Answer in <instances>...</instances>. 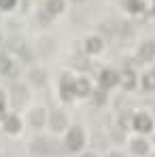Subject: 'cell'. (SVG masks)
I'll use <instances>...</instances> for the list:
<instances>
[{
	"label": "cell",
	"mask_w": 155,
	"mask_h": 157,
	"mask_svg": "<svg viewBox=\"0 0 155 157\" xmlns=\"http://www.w3.org/2000/svg\"><path fill=\"white\" fill-rule=\"evenodd\" d=\"M66 142H68V147L72 149V151H79L81 147H83V132L75 128V130H70L68 134V138H66Z\"/></svg>",
	"instance_id": "obj_1"
},
{
	"label": "cell",
	"mask_w": 155,
	"mask_h": 157,
	"mask_svg": "<svg viewBox=\"0 0 155 157\" xmlns=\"http://www.w3.org/2000/svg\"><path fill=\"white\" fill-rule=\"evenodd\" d=\"M138 57L142 62H149L155 57V43H142L140 49H138Z\"/></svg>",
	"instance_id": "obj_2"
},
{
	"label": "cell",
	"mask_w": 155,
	"mask_h": 157,
	"mask_svg": "<svg viewBox=\"0 0 155 157\" xmlns=\"http://www.w3.org/2000/svg\"><path fill=\"white\" fill-rule=\"evenodd\" d=\"M117 81H119V77H117L113 70H104L102 75H100V85H102V87H113Z\"/></svg>",
	"instance_id": "obj_3"
},
{
	"label": "cell",
	"mask_w": 155,
	"mask_h": 157,
	"mask_svg": "<svg viewBox=\"0 0 155 157\" xmlns=\"http://www.w3.org/2000/svg\"><path fill=\"white\" fill-rule=\"evenodd\" d=\"M134 125H136V130H140V132H149L151 130V119L145 117V115H138L134 119Z\"/></svg>",
	"instance_id": "obj_4"
},
{
	"label": "cell",
	"mask_w": 155,
	"mask_h": 157,
	"mask_svg": "<svg viewBox=\"0 0 155 157\" xmlns=\"http://www.w3.org/2000/svg\"><path fill=\"white\" fill-rule=\"evenodd\" d=\"M51 125H53V130H64V128H66V117H64L62 113H53L51 115Z\"/></svg>",
	"instance_id": "obj_5"
},
{
	"label": "cell",
	"mask_w": 155,
	"mask_h": 157,
	"mask_svg": "<svg viewBox=\"0 0 155 157\" xmlns=\"http://www.w3.org/2000/svg\"><path fill=\"white\" fill-rule=\"evenodd\" d=\"M134 83H136V77H134V72H132V70L121 72V85H123L126 89H132V87H134Z\"/></svg>",
	"instance_id": "obj_6"
},
{
	"label": "cell",
	"mask_w": 155,
	"mask_h": 157,
	"mask_svg": "<svg viewBox=\"0 0 155 157\" xmlns=\"http://www.w3.org/2000/svg\"><path fill=\"white\" fill-rule=\"evenodd\" d=\"M32 151H34V153H41V155H45V153H51L53 147L49 144V142H45V140H38V142H34Z\"/></svg>",
	"instance_id": "obj_7"
},
{
	"label": "cell",
	"mask_w": 155,
	"mask_h": 157,
	"mask_svg": "<svg viewBox=\"0 0 155 157\" xmlns=\"http://www.w3.org/2000/svg\"><path fill=\"white\" fill-rule=\"evenodd\" d=\"M85 49H87L89 53L100 51V49H102V40H100V38H89V40L85 43Z\"/></svg>",
	"instance_id": "obj_8"
},
{
	"label": "cell",
	"mask_w": 155,
	"mask_h": 157,
	"mask_svg": "<svg viewBox=\"0 0 155 157\" xmlns=\"http://www.w3.org/2000/svg\"><path fill=\"white\" fill-rule=\"evenodd\" d=\"M75 91H77L79 96H87V94H89V83H87L85 78L77 81V85H75Z\"/></svg>",
	"instance_id": "obj_9"
},
{
	"label": "cell",
	"mask_w": 155,
	"mask_h": 157,
	"mask_svg": "<svg viewBox=\"0 0 155 157\" xmlns=\"http://www.w3.org/2000/svg\"><path fill=\"white\" fill-rule=\"evenodd\" d=\"M70 94H72V85H68V78H64L62 81V98L70 100Z\"/></svg>",
	"instance_id": "obj_10"
},
{
	"label": "cell",
	"mask_w": 155,
	"mask_h": 157,
	"mask_svg": "<svg viewBox=\"0 0 155 157\" xmlns=\"http://www.w3.org/2000/svg\"><path fill=\"white\" fill-rule=\"evenodd\" d=\"M132 151H134V153H138V155L147 153V142H145V140H136V142H134V147H132Z\"/></svg>",
	"instance_id": "obj_11"
},
{
	"label": "cell",
	"mask_w": 155,
	"mask_h": 157,
	"mask_svg": "<svg viewBox=\"0 0 155 157\" xmlns=\"http://www.w3.org/2000/svg\"><path fill=\"white\" fill-rule=\"evenodd\" d=\"M47 9H49V13H60L62 11V0H49Z\"/></svg>",
	"instance_id": "obj_12"
},
{
	"label": "cell",
	"mask_w": 155,
	"mask_h": 157,
	"mask_svg": "<svg viewBox=\"0 0 155 157\" xmlns=\"http://www.w3.org/2000/svg\"><path fill=\"white\" fill-rule=\"evenodd\" d=\"M6 130H9V132H17V130H19V121H17V117H9V119H6Z\"/></svg>",
	"instance_id": "obj_13"
},
{
	"label": "cell",
	"mask_w": 155,
	"mask_h": 157,
	"mask_svg": "<svg viewBox=\"0 0 155 157\" xmlns=\"http://www.w3.org/2000/svg\"><path fill=\"white\" fill-rule=\"evenodd\" d=\"M142 83H145V89H155V75H147Z\"/></svg>",
	"instance_id": "obj_14"
},
{
	"label": "cell",
	"mask_w": 155,
	"mask_h": 157,
	"mask_svg": "<svg viewBox=\"0 0 155 157\" xmlns=\"http://www.w3.org/2000/svg\"><path fill=\"white\" fill-rule=\"evenodd\" d=\"M9 70H11V62L4 55H0V72H9Z\"/></svg>",
	"instance_id": "obj_15"
},
{
	"label": "cell",
	"mask_w": 155,
	"mask_h": 157,
	"mask_svg": "<svg viewBox=\"0 0 155 157\" xmlns=\"http://www.w3.org/2000/svg\"><path fill=\"white\" fill-rule=\"evenodd\" d=\"M128 6H130V11H140L142 9V2L140 0H128Z\"/></svg>",
	"instance_id": "obj_16"
},
{
	"label": "cell",
	"mask_w": 155,
	"mask_h": 157,
	"mask_svg": "<svg viewBox=\"0 0 155 157\" xmlns=\"http://www.w3.org/2000/svg\"><path fill=\"white\" fill-rule=\"evenodd\" d=\"M32 81H34L36 85H43V83H45V77H43V72H32Z\"/></svg>",
	"instance_id": "obj_17"
},
{
	"label": "cell",
	"mask_w": 155,
	"mask_h": 157,
	"mask_svg": "<svg viewBox=\"0 0 155 157\" xmlns=\"http://www.w3.org/2000/svg\"><path fill=\"white\" fill-rule=\"evenodd\" d=\"M32 123H34V125H41V123H43V113H41V110H36V113L32 115Z\"/></svg>",
	"instance_id": "obj_18"
},
{
	"label": "cell",
	"mask_w": 155,
	"mask_h": 157,
	"mask_svg": "<svg viewBox=\"0 0 155 157\" xmlns=\"http://www.w3.org/2000/svg\"><path fill=\"white\" fill-rule=\"evenodd\" d=\"M0 6L2 9H13L15 6V0H0Z\"/></svg>",
	"instance_id": "obj_19"
},
{
	"label": "cell",
	"mask_w": 155,
	"mask_h": 157,
	"mask_svg": "<svg viewBox=\"0 0 155 157\" xmlns=\"http://www.w3.org/2000/svg\"><path fill=\"white\" fill-rule=\"evenodd\" d=\"M104 102V94H96V104H102Z\"/></svg>",
	"instance_id": "obj_20"
},
{
	"label": "cell",
	"mask_w": 155,
	"mask_h": 157,
	"mask_svg": "<svg viewBox=\"0 0 155 157\" xmlns=\"http://www.w3.org/2000/svg\"><path fill=\"white\" fill-rule=\"evenodd\" d=\"M2 106H4V100H2V94H0V110H2Z\"/></svg>",
	"instance_id": "obj_21"
},
{
	"label": "cell",
	"mask_w": 155,
	"mask_h": 157,
	"mask_svg": "<svg viewBox=\"0 0 155 157\" xmlns=\"http://www.w3.org/2000/svg\"><path fill=\"white\" fill-rule=\"evenodd\" d=\"M110 157H119V155H110Z\"/></svg>",
	"instance_id": "obj_22"
},
{
	"label": "cell",
	"mask_w": 155,
	"mask_h": 157,
	"mask_svg": "<svg viewBox=\"0 0 155 157\" xmlns=\"http://www.w3.org/2000/svg\"><path fill=\"white\" fill-rule=\"evenodd\" d=\"M85 157H94V155H85Z\"/></svg>",
	"instance_id": "obj_23"
}]
</instances>
